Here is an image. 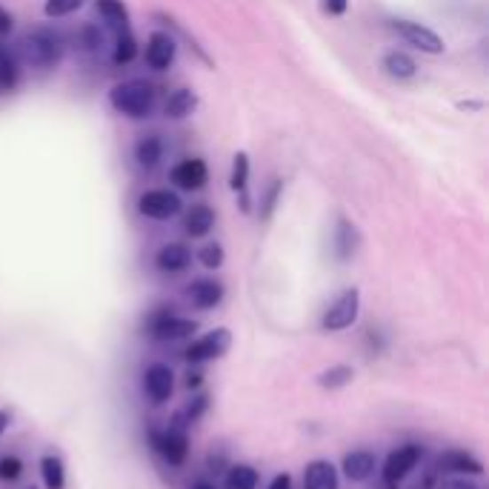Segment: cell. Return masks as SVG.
<instances>
[{"label":"cell","instance_id":"1","mask_svg":"<svg viewBox=\"0 0 489 489\" xmlns=\"http://www.w3.org/2000/svg\"><path fill=\"white\" fill-rule=\"evenodd\" d=\"M109 106L123 114V118H149L158 106V89L154 83L144 81V77H132V81L114 83L109 89Z\"/></svg>","mask_w":489,"mask_h":489},{"label":"cell","instance_id":"2","mask_svg":"<svg viewBox=\"0 0 489 489\" xmlns=\"http://www.w3.org/2000/svg\"><path fill=\"white\" fill-rule=\"evenodd\" d=\"M20 49H23V60L29 63V67L49 72L63 60L67 43H63V37L55 29H49V26H37V29H32L29 35L23 37Z\"/></svg>","mask_w":489,"mask_h":489},{"label":"cell","instance_id":"3","mask_svg":"<svg viewBox=\"0 0 489 489\" xmlns=\"http://www.w3.org/2000/svg\"><path fill=\"white\" fill-rule=\"evenodd\" d=\"M186 427H189V421L184 415H175L172 423L163 432H158V430L149 432L152 449L154 453H161L170 467H184L186 463V455H189V432H186Z\"/></svg>","mask_w":489,"mask_h":489},{"label":"cell","instance_id":"4","mask_svg":"<svg viewBox=\"0 0 489 489\" xmlns=\"http://www.w3.org/2000/svg\"><path fill=\"white\" fill-rule=\"evenodd\" d=\"M390 29L401 37V41L412 49H418L423 51V55H444L446 51V43H444V37L432 32L430 26H423L418 20H404V18H395L390 20Z\"/></svg>","mask_w":489,"mask_h":489},{"label":"cell","instance_id":"5","mask_svg":"<svg viewBox=\"0 0 489 489\" xmlns=\"http://www.w3.org/2000/svg\"><path fill=\"white\" fill-rule=\"evenodd\" d=\"M358 312H360V289L350 287V289H343L338 298L327 306L324 318H320V329H324V332L350 329L358 320Z\"/></svg>","mask_w":489,"mask_h":489},{"label":"cell","instance_id":"6","mask_svg":"<svg viewBox=\"0 0 489 489\" xmlns=\"http://www.w3.org/2000/svg\"><path fill=\"white\" fill-rule=\"evenodd\" d=\"M146 329L154 341H184L189 338L192 332H198V320L192 318H184V315H175L172 309H158V312H152L149 320H146Z\"/></svg>","mask_w":489,"mask_h":489},{"label":"cell","instance_id":"7","mask_svg":"<svg viewBox=\"0 0 489 489\" xmlns=\"http://www.w3.org/2000/svg\"><path fill=\"white\" fill-rule=\"evenodd\" d=\"M180 209H184V201L172 189H146L138 198V212L149 221H172L180 215Z\"/></svg>","mask_w":489,"mask_h":489},{"label":"cell","instance_id":"8","mask_svg":"<svg viewBox=\"0 0 489 489\" xmlns=\"http://www.w3.org/2000/svg\"><path fill=\"white\" fill-rule=\"evenodd\" d=\"M229 346H232V332L226 327H217L212 332H206L201 335L198 341H192L186 346V352L184 358L189 360V364H206V360H215V358H224L229 352Z\"/></svg>","mask_w":489,"mask_h":489},{"label":"cell","instance_id":"9","mask_svg":"<svg viewBox=\"0 0 489 489\" xmlns=\"http://www.w3.org/2000/svg\"><path fill=\"white\" fill-rule=\"evenodd\" d=\"M423 455V449L418 444H406V446H398L395 453L386 455L383 461V484L386 486H398L406 475L418 467V461Z\"/></svg>","mask_w":489,"mask_h":489},{"label":"cell","instance_id":"10","mask_svg":"<svg viewBox=\"0 0 489 489\" xmlns=\"http://www.w3.org/2000/svg\"><path fill=\"white\" fill-rule=\"evenodd\" d=\"M144 392L149 398V404L161 406L172 398L175 392V372L166 364H152L144 372Z\"/></svg>","mask_w":489,"mask_h":489},{"label":"cell","instance_id":"11","mask_svg":"<svg viewBox=\"0 0 489 489\" xmlns=\"http://www.w3.org/2000/svg\"><path fill=\"white\" fill-rule=\"evenodd\" d=\"M144 58H146V67L154 69V72H166L175 63L177 58V43H175V37L170 32H152L149 35V41H146V51H144Z\"/></svg>","mask_w":489,"mask_h":489},{"label":"cell","instance_id":"12","mask_svg":"<svg viewBox=\"0 0 489 489\" xmlns=\"http://www.w3.org/2000/svg\"><path fill=\"white\" fill-rule=\"evenodd\" d=\"M224 295H226V287L215 278H198L186 287V298L192 301V306L203 309V312H209V309L221 304Z\"/></svg>","mask_w":489,"mask_h":489},{"label":"cell","instance_id":"13","mask_svg":"<svg viewBox=\"0 0 489 489\" xmlns=\"http://www.w3.org/2000/svg\"><path fill=\"white\" fill-rule=\"evenodd\" d=\"M332 249H335V257H338L341 264L352 261L355 252L360 249V232L358 226L350 221V217H338V224H335V232H332Z\"/></svg>","mask_w":489,"mask_h":489},{"label":"cell","instance_id":"14","mask_svg":"<svg viewBox=\"0 0 489 489\" xmlns=\"http://www.w3.org/2000/svg\"><path fill=\"white\" fill-rule=\"evenodd\" d=\"M170 177H172L175 186L186 189V192H198L206 186V180H209V170H206V163L201 158H186L175 166Z\"/></svg>","mask_w":489,"mask_h":489},{"label":"cell","instance_id":"15","mask_svg":"<svg viewBox=\"0 0 489 489\" xmlns=\"http://www.w3.org/2000/svg\"><path fill=\"white\" fill-rule=\"evenodd\" d=\"M189 264H192V252L184 243H166V247H161L158 255H154V266H158V272L163 275L186 272Z\"/></svg>","mask_w":489,"mask_h":489},{"label":"cell","instance_id":"16","mask_svg":"<svg viewBox=\"0 0 489 489\" xmlns=\"http://www.w3.org/2000/svg\"><path fill=\"white\" fill-rule=\"evenodd\" d=\"M304 489H338V469L327 458L309 461L304 469Z\"/></svg>","mask_w":489,"mask_h":489},{"label":"cell","instance_id":"17","mask_svg":"<svg viewBox=\"0 0 489 489\" xmlns=\"http://www.w3.org/2000/svg\"><path fill=\"white\" fill-rule=\"evenodd\" d=\"M375 467H378V458H375V453H369V449H355V453H346L343 455V475L350 481H355V484H360V481H367V478H372V472H375Z\"/></svg>","mask_w":489,"mask_h":489},{"label":"cell","instance_id":"18","mask_svg":"<svg viewBox=\"0 0 489 489\" xmlns=\"http://www.w3.org/2000/svg\"><path fill=\"white\" fill-rule=\"evenodd\" d=\"M438 469L455 475H484V463L475 455L463 453V449H449V453L438 458Z\"/></svg>","mask_w":489,"mask_h":489},{"label":"cell","instance_id":"19","mask_svg":"<svg viewBox=\"0 0 489 489\" xmlns=\"http://www.w3.org/2000/svg\"><path fill=\"white\" fill-rule=\"evenodd\" d=\"M198 106H201V100L192 89H175L163 103V114L170 121H184V118H189V114H195Z\"/></svg>","mask_w":489,"mask_h":489},{"label":"cell","instance_id":"20","mask_svg":"<svg viewBox=\"0 0 489 489\" xmlns=\"http://www.w3.org/2000/svg\"><path fill=\"white\" fill-rule=\"evenodd\" d=\"M229 189L241 198V209L249 212V195H247V189H249V154L247 152H238L235 161H232Z\"/></svg>","mask_w":489,"mask_h":489},{"label":"cell","instance_id":"21","mask_svg":"<svg viewBox=\"0 0 489 489\" xmlns=\"http://www.w3.org/2000/svg\"><path fill=\"white\" fill-rule=\"evenodd\" d=\"M381 69L390 77H395V81H412V77L418 75V63L412 60L406 51L392 49L381 58Z\"/></svg>","mask_w":489,"mask_h":489},{"label":"cell","instance_id":"22","mask_svg":"<svg viewBox=\"0 0 489 489\" xmlns=\"http://www.w3.org/2000/svg\"><path fill=\"white\" fill-rule=\"evenodd\" d=\"M215 226V212H212V206H206V203H195L192 209L186 212V221H184V229H186V235L192 238H206L212 232Z\"/></svg>","mask_w":489,"mask_h":489},{"label":"cell","instance_id":"23","mask_svg":"<svg viewBox=\"0 0 489 489\" xmlns=\"http://www.w3.org/2000/svg\"><path fill=\"white\" fill-rule=\"evenodd\" d=\"M135 161L144 166V170H154V166L163 161V140L158 135L140 138L135 146Z\"/></svg>","mask_w":489,"mask_h":489},{"label":"cell","instance_id":"24","mask_svg":"<svg viewBox=\"0 0 489 489\" xmlns=\"http://www.w3.org/2000/svg\"><path fill=\"white\" fill-rule=\"evenodd\" d=\"M18 81H20V67H18L15 51L0 43V89L12 92V89L18 86Z\"/></svg>","mask_w":489,"mask_h":489},{"label":"cell","instance_id":"25","mask_svg":"<svg viewBox=\"0 0 489 489\" xmlns=\"http://www.w3.org/2000/svg\"><path fill=\"white\" fill-rule=\"evenodd\" d=\"M138 41L129 26H123V29H118V37H114V51H112V60L118 63V67H126V63H132L138 58Z\"/></svg>","mask_w":489,"mask_h":489},{"label":"cell","instance_id":"26","mask_svg":"<svg viewBox=\"0 0 489 489\" xmlns=\"http://www.w3.org/2000/svg\"><path fill=\"white\" fill-rule=\"evenodd\" d=\"M280 195H283V180L280 177H272L269 180V186L261 192V206H257V217H261L264 224L272 221V215L280 203Z\"/></svg>","mask_w":489,"mask_h":489},{"label":"cell","instance_id":"27","mask_svg":"<svg viewBox=\"0 0 489 489\" xmlns=\"http://www.w3.org/2000/svg\"><path fill=\"white\" fill-rule=\"evenodd\" d=\"M41 475L46 489H67V467L58 455H43L41 458Z\"/></svg>","mask_w":489,"mask_h":489},{"label":"cell","instance_id":"28","mask_svg":"<svg viewBox=\"0 0 489 489\" xmlns=\"http://www.w3.org/2000/svg\"><path fill=\"white\" fill-rule=\"evenodd\" d=\"M95 9L103 20L114 26V29L129 26V9H126L123 0H95Z\"/></svg>","mask_w":489,"mask_h":489},{"label":"cell","instance_id":"29","mask_svg":"<svg viewBox=\"0 0 489 489\" xmlns=\"http://www.w3.org/2000/svg\"><path fill=\"white\" fill-rule=\"evenodd\" d=\"M355 378V369L346 367V364H338V367H329L318 375V386L320 390H343L346 383H352Z\"/></svg>","mask_w":489,"mask_h":489},{"label":"cell","instance_id":"30","mask_svg":"<svg viewBox=\"0 0 489 489\" xmlns=\"http://www.w3.org/2000/svg\"><path fill=\"white\" fill-rule=\"evenodd\" d=\"M255 486H257L255 467H249V463H235V467H229L224 489H255Z\"/></svg>","mask_w":489,"mask_h":489},{"label":"cell","instance_id":"31","mask_svg":"<svg viewBox=\"0 0 489 489\" xmlns=\"http://www.w3.org/2000/svg\"><path fill=\"white\" fill-rule=\"evenodd\" d=\"M86 0H46L43 4V12H46V18L51 20H58V18H69L75 15L77 9H83Z\"/></svg>","mask_w":489,"mask_h":489},{"label":"cell","instance_id":"32","mask_svg":"<svg viewBox=\"0 0 489 489\" xmlns=\"http://www.w3.org/2000/svg\"><path fill=\"white\" fill-rule=\"evenodd\" d=\"M23 475V461L18 455H4L0 458V481L15 484Z\"/></svg>","mask_w":489,"mask_h":489},{"label":"cell","instance_id":"33","mask_svg":"<svg viewBox=\"0 0 489 489\" xmlns=\"http://www.w3.org/2000/svg\"><path fill=\"white\" fill-rule=\"evenodd\" d=\"M198 261L206 266V269H221L224 266V247L221 243H206L198 252Z\"/></svg>","mask_w":489,"mask_h":489},{"label":"cell","instance_id":"34","mask_svg":"<svg viewBox=\"0 0 489 489\" xmlns=\"http://www.w3.org/2000/svg\"><path fill=\"white\" fill-rule=\"evenodd\" d=\"M81 43L86 51H98L103 46V32H100V26L95 23H86L83 29H81Z\"/></svg>","mask_w":489,"mask_h":489},{"label":"cell","instance_id":"35","mask_svg":"<svg viewBox=\"0 0 489 489\" xmlns=\"http://www.w3.org/2000/svg\"><path fill=\"white\" fill-rule=\"evenodd\" d=\"M206 409H209V395H195V398L189 401V406H186L184 412H180V415H184V418L192 423V421H198Z\"/></svg>","mask_w":489,"mask_h":489},{"label":"cell","instance_id":"36","mask_svg":"<svg viewBox=\"0 0 489 489\" xmlns=\"http://www.w3.org/2000/svg\"><path fill=\"white\" fill-rule=\"evenodd\" d=\"M350 9V0H324V12L329 18H343Z\"/></svg>","mask_w":489,"mask_h":489},{"label":"cell","instance_id":"37","mask_svg":"<svg viewBox=\"0 0 489 489\" xmlns=\"http://www.w3.org/2000/svg\"><path fill=\"white\" fill-rule=\"evenodd\" d=\"M12 26H15V18H12L9 12L0 6V41H4V37L12 32Z\"/></svg>","mask_w":489,"mask_h":489},{"label":"cell","instance_id":"38","mask_svg":"<svg viewBox=\"0 0 489 489\" xmlns=\"http://www.w3.org/2000/svg\"><path fill=\"white\" fill-rule=\"evenodd\" d=\"M438 489H481V486L472 484V481H463V478H449V481H444Z\"/></svg>","mask_w":489,"mask_h":489},{"label":"cell","instance_id":"39","mask_svg":"<svg viewBox=\"0 0 489 489\" xmlns=\"http://www.w3.org/2000/svg\"><path fill=\"white\" fill-rule=\"evenodd\" d=\"M184 383H186V390H198V386L203 383V372H201V369H189Z\"/></svg>","mask_w":489,"mask_h":489},{"label":"cell","instance_id":"40","mask_svg":"<svg viewBox=\"0 0 489 489\" xmlns=\"http://www.w3.org/2000/svg\"><path fill=\"white\" fill-rule=\"evenodd\" d=\"M269 489H292V478L287 472H280L272 478V484H269Z\"/></svg>","mask_w":489,"mask_h":489},{"label":"cell","instance_id":"41","mask_svg":"<svg viewBox=\"0 0 489 489\" xmlns=\"http://www.w3.org/2000/svg\"><path fill=\"white\" fill-rule=\"evenodd\" d=\"M9 421H12V415H9V412H6V409H0V435H4V432H6V427H9Z\"/></svg>","mask_w":489,"mask_h":489},{"label":"cell","instance_id":"42","mask_svg":"<svg viewBox=\"0 0 489 489\" xmlns=\"http://www.w3.org/2000/svg\"><path fill=\"white\" fill-rule=\"evenodd\" d=\"M461 109H481V100H461Z\"/></svg>","mask_w":489,"mask_h":489},{"label":"cell","instance_id":"43","mask_svg":"<svg viewBox=\"0 0 489 489\" xmlns=\"http://www.w3.org/2000/svg\"><path fill=\"white\" fill-rule=\"evenodd\" d=\"M192 489H215V484H209V481H198V484H192Z\"/></svg>","mask_w":489,"mask_h":489},{"label":"cell","instance_id":"44","mask_svg":"<svg viewBox=\"0 0 489 489\" xmlns=\"http://www.w3.org/2000/svg\"><path fill=\"white\" fill-rule=\"evenodd\" d=\"M412 489H423V486H412Z\"/></svg>","mask_w":489,"mask_h":489},{"label":"cell","instance_id":"45","mask_svg":"<svg viewBox=\"0 0 489 489\" xmlns=\"http://www.w3.org/2000/svg\"><path fill=\"white\" fill-rule=\"evenodd\" d=\"M29 489H35V486H29Z\"/></svg>","mask_w":489,"mask_h":489}]
</instances>
